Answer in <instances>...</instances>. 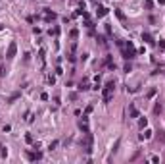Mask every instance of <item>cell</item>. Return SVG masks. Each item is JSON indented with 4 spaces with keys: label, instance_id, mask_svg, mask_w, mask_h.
<instances>
[{
    "label": "cell",
    "instance_id": "1",
    "mask_svg": "<svg viewBox=\"0 0 165 164\" xmlns=\"http://www.w3.org/2000/svg\"><path fill=\"white\" fill-rule=\"evenodd\" d=\"M113 87H115V83L113 81H109L108 85H106V91H104V100L108 102L109 98H111V93H113Z\"/></svg>",
    "mask_w": 165,
    "mask_h": 164
},
{
    "label": "cell",
    "instance_id": "2",
    "mask_svg": "<svg viewBox=\"0 0 165 164\" xmlns=\"http://www.w3.org/2000/svg\"><path fill=\"white\" fill-rule=\"evenodd\" d=\"M15 50H17V46H15V43H12V45H10V48H8V58H14L15 56Z\"/></svg>",
    "mask_w": 165,
    "mask_h": 164
},
{
    "label": "cell",
    "instance_id": "3",
    "mask_svg": "<svg viewBox=\"0 0 165 164\" xmlns=\"http://www.w3.org/2000/svg\"><path fill=\"white\" fill-rule=\"evenodd\" d=\"M131 116H132V118H136V116H138V112L134 110V108H131Z\"/></svg>",
    "mask_w": 165,
    "mask_h": 164
},
{
    "label": "cell",
    "instance_id": "4",
    "mask_svg": "<svg viewBox=\"0 0 165 164\" xmlns=\"http://www.w3.org/2000/svg\"><path fill=\"white\" fill-rule=\"evenodd\" d=\"M159 141L165 143V131H161V135H159Z\"/></svg>",
    "mask_w": 165,
    "mask_h": 164
}]
</instances>
